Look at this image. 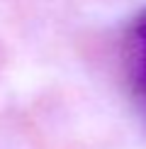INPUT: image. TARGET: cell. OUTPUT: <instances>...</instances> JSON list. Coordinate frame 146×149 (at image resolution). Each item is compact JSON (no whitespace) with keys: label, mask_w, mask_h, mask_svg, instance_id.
Returning a JSON list of instances; mask_svg holds the SVG:
<instances>
[{"label":"cell","mask_w":146,"mask_h":149,"mask_svg":"<svg viewBox=\"0 0 146 149\" xmlns=\"http://www.w3.org/2000/svg\"><path fill=\"white\" fill-rule=\"evenodd\" d=\"M129 69L139 91L146 93V17L134 27L129 42Z\"/></svg>","instance_id":"obj_1"}]
</instances>
